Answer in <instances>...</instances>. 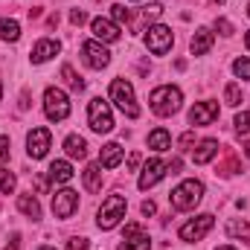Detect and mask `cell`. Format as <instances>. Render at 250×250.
<instances>
[{"label": "cell", "instance_id": "cell-18", "mask_svg": "<svg viewBox=\"0 0 250 250\" xmlns=\"http://www.w3.org/2000/svg\"><path fill=\"white\" fill-rule=\"evenodd\" d=\"M189 50L195 53V56H207L209 50H212V32L209 29H195V35H192V41H189Z\"/></svg>", "mask_w": 250, "mask_h": 250}, {"label": "cell", "instance_id": "cell-35", "mask_svg": "<svg viewBox=\"0 0 250 250\" xmlns=\"http://www.w3.org/2000/svg\"><path fill=\"white\" fill-rule=\"evenodd\" d=\"M9 146H12V143H9V137H0V163H6V160H9V151H12Z\"/></svg>", "mask_w": 250, "mask_h": 250}, {"label": "cell", "instance_id": "cell-19", "mask_svg": "<svg viewBox=\"0 0 250 250\" xmlns=\"http://www.w3.org/2000/svg\"><path fill=\"white\" fill-rule=\"evenodd\" d=\"M215 154H218V140H201L198 148L192 151V160H195L198 166H204V163H209Z\"/></svg>", "mask_w": 250, "mask_h": 250}, {"label": "cell", "instance_id": "cell-31", "mask_svg": "<svg viewBox=\"0 0 250 250\" xmlns=\"http://www.w3.org/2000/svg\"><path fill=\"white\" fill-rule=\"evenodd\" d=\"M233 73H236L239 79H248L250 82V59H236V62H233Z\"/></svg>", "mask_w": 250, "mask_h": 250}, {"label": "cell", "instance_id": "cell-14", "mask_svg": "<svg viewBox=\"0 0 250 250\" xmlns=\"http://www.w3.org/2000/svg\"><path fill=\"white\" fill-rule=\"evenodd\" d=\"M90 29H93V38H96V41H105V44L120 41V23H114V21H108V18H93Z\"/></svg>", "mask_w": 250, "mask_h": 250}, {"label": "cell", "instance_id": "cell-43", "mask_svg": "<svg viewBox=\"0 0 250 250\" xmlns=\"http://www.w3.org/2000/svg\"><path fill=\"white\" fill-rule=\"evenodd\" d=\"M218 250H236V248H230V245H224V248H218Z\"/></svg>", "mask_w": 250, "mask_h": 250}, {"label": "cell", "instance_id": "cell-2", "mask_svg": "<svg viewBox=\"0 0 250 250\" xmlns=\"http://www.w3.org/2000/svg\"><path fill=\"white\" fill-rule=\"evenodd\" d=\"M201 198H204V184L195 181V178L178 184V187L172 189V195H169V201H172L175 209H195L201 204Z\"/></svg>", "mask_w": 250, "mask_h": 250}, {"label": "cell", "instance_id": "cell-11", "mask_svg": "<svg viewBox=\"0 0 250 250\" xmlns=\"http://www.w3.org/2000/svg\"><path fill=\"white\" fill-rule=\"evenodd\" d=\"M212 224H215L212 215H198V218H192V221H187V224L181 227V239H184V242H201V239L212 230Z\"/></svg>", "mask_w": 250, "mask_h": 250}, {"label": "cell", "instance_id": "cell-9", "mask_svg": "<svg viewBox=\"0 0 250 250\" xmlns=\"http://www.w3.org/2000/svg\"><path fill=\"white\" fill-rule=\"evenodd\" d=\"M169 172V166L160 160V157H154V160H148L146 166H143V175H140V181H137V187L143 189V192H148L151 187H157L160 181H163V175Z\"/></svg>", "mask_w": 250, "mask_h": 250}, {"label": "cell", "instance_id": "cell-24", "mask_svg": "<svg viewBox=\"0 0 250 250\" xmlns=\"http://www.w3.org/2000/svg\"><path fill=\"white\" fill-rule=\"evenodd\" d=\"M82 178H84V189L87 192H99L102 189V166L99 163H90Z\"/></svg>", "mask_w": 250, "mask_h": 250}, {"label": "cell", "instance_id": "cell-21", "mask_svg": "<svg viewBox=\"0 0 250 250\" xmlns=\"http://www.w3.org/2000/svg\"><path fill=\"white\" fill-rule=\"evenodd\" d=\"M18 209H21L26 218H32V221H38V218H41V204H38V198H35L32 192L18 198Z\"/></svg>", "mask_w": 250, "mask_h": 250}, {"label": "cell", "instance_id": "cell-20", "mask_svg": "<svg viewBox=\"0 0 250 250\" xmlns=\"http://www.w3.org/2000/svg\"><path fill=\"white\" fill-rule=\"evenodd\" d=\"M64 151H67V157H73V160H84V157H87V143H84L79 134H70V137L64 140Z\"/></svg>", "mask_w": 250, "mask_h": 250}, {"label": "cell", "instance_id": "cell-28", "mask_svg": "<svg viewBox=\"0 0 250 250\" xmlns=\"http://www.w3.org/2000/svg\"><path fill=\"white\" fill-rule=\"evenodd\" d=\"M236 134H239V137H242V140H248L250 137V111H242V114H239V117H236Z\"/></svg>", "mask_w": 250, "mask_h": 250}, {"label": "cell", "instance_id": "cell-42", "mask_svg": "<svg viewBox=\"0 0 250 250\" xmlns=\"http://www.w3.org/2000/svg\"><path fill=\"white\" fill-rule=\"evenodd\" d=\"M245 44H248V50H250V32H248V35H245Z\"/></svg>", "mask_w": 250, "mask_h": 250}, {"label": "cell", "instance_id": "cell-46", "mask_svg": "<svg viewBox=\"0 0 250 250\" xmlns=\"http://www.w3.org/2000/svg\"><path fill=\"white\" fill-rule=\"evenodd\" d=\"M245 154H248V157H250V146H248V148H245Z\"/></svg>", "mask_w": 250, "mask_h": 250}, {"label": "cell", "instance_id": "cell-4", "mask_svg": "<svg viewBox=\"0 0 250 250\" xmlns=\"http://www.w3.org/2000/svg\"><path fill=\"white\" fill-rule=\"evenodd\" d=\"M125 198L123 195H108L105 201H102V207H99V215H96V224L102 227V230H114L120 221L125 218Z\"/></svg>", "mask_w": 250, "mask_h": 250}, {"label": "cell", "instance_id": "cell-12", "mask_svg": "<svg viewBox=\"0 0 250 250\" xmlns=\"http://www.w3.org/2000/svg\"><path fill=\"white\" fill-rule=\"evenodd\" d=\"M82 56H84V64L93 67V70H102L111 64V53L102 47V41H84L82 44Z\"/></svg>", "mask_w": 250, "mask_h": 250}, {"label": "cell", "instance_id": "cell-29", "mask_svg": "<svg viewBox=\"0 0 250 250\" xmlns=\"http://www.w3.org/2000/svg\"><path fill=\"white\" fill-rule=\"evenodd\" d=\"M15 187H18V178L9 169H0V192L9 195V192H15Z\"/></svg>", "mask_w": 250, "mask_h": 250}, {"label": "cell", "instance_id": "cell-16", "mask_svg": "<svg viewBox=\"0 0 250 250\" xmlns=\"http://www.w3.org/2000/svg\"><path fill=\"white\" fill-rule=\"evenodd\" d=\"M59 53H62V44H59V41H53V38H41V41L32 47V64L50 62V59L59 56Z\"/></svg>", "mask_w": 250, "mask_h": 250}, {"label": "cell", "instance_id": "cell-34", "mask_svg": "<svg viewBox=\"0 0 250 250\" xmlns=\"http://www.w3.org/2000/svg\"><path fill=\"white\" fill-rule=\"evenodd\" d=\"M215 29H218L221 35H233V23H230V21H224V18H218V21H215Z\"/></svg>", "mask_w": 250, "mask_h": 250}, {"label": "cell", "instance_id": "cell-26", "mask_svg": "<svg viewBox=\"0 0 250 250\" xmlns=\"http://www.w3.org/2000/svg\"><path fill=\"white\" fill-rule=\"evenodd\" d=\"M62 76H64V82H67L73 90H79V93L84 90V82H82V76H76V70H73L70 64H64V67H62Z\"/></svg>", "mask_w": 250, "mask_h": 250}, {"label": "cell", "instance_id": "cell-22", "mask_svg": "<svg viewBox=\"0 0 250 250\" xmlns=\"http://www.w3.org/2000/svg\"><path fill=\"white\" fill-rule=\"evenodd\" d=\"M47 175H50L53 184H70V181H73V166H70L67 160H56Z\"/></svg>", "mask_w": 250, "mask_h": 250}, {"label": "cell", "instance_id": "cell-39", "mask_svg": "<svg viewBox=\"0 0 250 250\" xmlns=\"http://www.w3.org/2000/svg\"><path fill=\"white\" fill-rule=\"evenodd\" d=\"M18 242H21V236H12V242H9V245H6L3 250H18V248H21Z\"/></svg>", "mask_w": 250, "mask_h": 250}, {"label": "cell", "instance_id": "cell-47", "mask_svg": "<svg viewBox=\"0 0 250 250\" xmlns=\"http://www.w3.org/2000/svg\"><path fill=\"white\" fill-rule=\"evenodd\" d=\"M0 96H3V84H0Z\"/></svg>", "mask_w": 250, "mask_h": 250}, {"label": "cell", "instance_id": "cell-25", "mask_svg": "<svg viewBox=\"0 0 250 250\" xmlns=\"http://www.w3.org/2000/svg\"><path fill=\"white\" fill-rule=\"evenodd\" d=\"M0 38H3V41H18V38H21V26H18V21L0 18Z\"/></svg>", "mask_w": 250, "mask_h": 250}, {"label": "cell", "instance_id": "cell-10", "mask_svg": "<svg viewBox=\"0 0 250 250\" xmlns=\"http://www.w3.org/2000/svg\"><path fill=\"white\" fill-rule=\"evenodd\" d=\"M79 209V192L73 189H59L53 195V212L56 218H73V212Z\"/></svg>", "mask_w": 250, "mask_h": 250}, {"label": "cell", "instance_id": "cell-32", "mask_svg": "<svg viewBox=\"0 0 250 250\" xmlns=\"http://www.w3.org/2000/svg\"><path fill=\"white\" fill-rule=\"evenodd\" d=\"M111 15H114V23H123V21H128V18H131V12L125 9L123 3H117V6H111Z\"/></svg>", "mask_w": 250, "mask_h": 250}, {"label": "cell", "instance_id": "cell-6", "mask_svg": "<svg viewBox=\"0 0 250 250\" xmlns=\"http://www.w3.org/2000/svg\"><path fill=\"white\" fill-rule=\"evenodd\" d=\"M87 123H90V128H93L96 134H108V131L114 128L111 105H108V102H105L102 96L90 99V105H87Z\"/></svg>", "mask_w": 250, "mask_h": 250}, {"label": "cell", "instance_id": "cell-36", "mask_svg": "<svg viewBox=\"0 0 250 250\" xmlns=\"http://www.w3.org/2000/svg\"><path fill=\"white\" fill-rule=\"evenodd\" d=\"M70 21H73V23H76V26H82V23H84V21H87V15H84V12H82V9H73V12H70Z\"/></svg>", "mask_w": 250, "mask_h": 250}, {"label": "cell", "instance_id": "cell-37", "mask_svg": "<svg viewBox=\"0 0 250 250\" xmlns=\"http://www.w3.org/2000/svg\"><path fill=\"white\" fill-rule=\"evenodd\" d=\"M163 12V6L160 3H151V6H146V18H157Z\"/></svg>", "mask_w": 250, "mask_h": 250}, {"label": "cell", "instance_id": "cell-33", "mask_svg": "<svg viewBox=\"0 0 250 250\" xmlns=\"http://www.w3.org/2000/svg\"><path fill=\"white\" fill-rule=\"evenodd\" d=\"M87 248H90V242L87 239H79V236L67 242V250H87Z\"/></svg>", "mask_w": 250, "mask_h": 250}, {"label": "cell", "instance_id": "cell-17", "mask_svg": "<svg viewBox=\"0 0 250 250\" xmlns=\"http://www.w3.org/2000/svg\"><path fill=\"white\" fill-rule=\"evenodd\" d=\"M123 163V146L120 143H108V146H102V151H99V166H105V169H117Z\"/></svg>", "mask_w": 250, "mask_h": 250}, {"label": "cell", "instance_id": "cell-7", "mask_svg": "<svg viewBox=\"0 0 250 250\" xmlns=\"http://www.w3.org/2000/svg\"><path fill=\"white\" fill-rule=\"evenodd\" d=\"M172 44H175V35H172L169 26L154 23V26L146 29V47H148L154 56H166V53L172 50Z\"/></svg>", "mask_w": 250, "mask_h": 250}, {"label": "cell", "instance_id": "cell-1", "mask_svg": "<svg viewBox=\"0 0 250 250\" xmlns=\"http://www.w3.org/2000/svg\"><path fill=\"white\" fill-rule=\"evenodd\" d=\"M181 102H184V93L175 84H163V87L151 90V96H148V105L157 117H175L181 111Z\"/></svg>", "mask_w": 250, "mask_h": 250}, {"label": "cell", "instance_id": "cell-44", "mask_svg": "<svg viewBox=\"0 0 250 250\" xmlns=\"http://www.w3.org/2000/svg\"><path fill=\"white\" fill-rule=\"evenodd\" d=\"M38 250H56V248H50V245H44V248H38Z\"/></svg>", "mask_w": 250, "mask_h": 250}, {"label": "cell", "instance_id": "cell-27", "mask_svg": "<svg viewBox=\"0 0 250 250\" xmlns=\"http://www.w3.org/2000/svg\"><path fill=\"white\" fill-rule=\"evenodd\" d=\"M224 102H227V105H233V108H236V105H242V87H239L236 82H230V84L224 87Z\"/></svg>", "mask_w": 250, "mask_h": 250}, {"label": "cell", "instance_id": "cell-48", "mask_svg": "<svg viewBox=\"0 0 250 250\" xmlns=\"http://www.w3.org/2000/svg\"><path fill=\"white\" fill-rule=\"evenodd\" d=\"M248 15H250V6H248Z\"/></svg>", "mask_w": 250, "mask_h": 250}, {"label": "cell", "instance_id": "cell-41", "mask_svg": "<svg viewBox=\"0 0 250 250\" xmlns=\"http://www.w3.org/2000/svg\"><path fill=\"white\" fill-rule=\"evenodd\" d=\"M192 140H195V137H192V131H189V134H184V137H181V146L187 148V146H192Z\"/></svg>", "mask_w": 250, "mask_h": 250}, {"label": "cell", "instance_id": "cell-15", "mask_svg": "<svg viewBox=\"0 0 250 250\" xmlns=\"http://www.w3.org/2000/svg\"><path fill=\"white\" fill-rule=\"evenodd\" d=\"M117 250H151V242H148V236H146L137 224H128V227H125L123 245Z\"/></svg>", "mask_w": 250, "mask_h": 250}, {"label": "cell", "instance_id": "cell-45", "mask_svg": "<svg viewBox=\"0 0 250 250\" xmlns=\"http://www.w3.org/2000/svg\"><path fill=\"white\" fill-rule=\"evenodd\" d=\"M209 3H218V6H221V3H224V0H209Z\"/></svg>", "mask_w": 250, "mask_h": 250}, {"label": "cell", "instance_id": "cell-40", "mask_svg": "<svg viewBox=\"0 0 250 250\" xmlns=\"http://www.w3.org/2000/svg\"><path fill=\"white\" fill-rule=\"evenodd\" d=\"M137 166H140V154H131L128 157V169H137Z\"/></svg>", "mask_w": 250, "mask_h": 250}, {"label": "cell", "instance_id": "cell-23", "mask_svg": "<svg viewBox=\"0 0 250 250\" xmlns=\"http://www.w3.org/2000/svg\"><path fill=\"white\" fill-rule=\"evenodd\" d=\"M148 148H154V151H169V148H172L169 131H166V128H154V131L148 134Z\"/></svg>", "mask_w": 250, "mask_h": 250}, {"label": "cell", "instance_id": "cell-13", "mask_svg": "<svg viewBox=\"0 0 250 250\" xmlns=\"http://www.w3.org/2000/svg\"><path fill=\"white\" fill-rule=\"evenodd\" d=\"M218 120V102H212V99H207V102H195V108L189 111V123L195 125H209Z\"/></svg>", "mask_w": 250, "mask_h": 250}, {"label": "cell", "instance_id": "cell-38", "mask_svg": "<svg viewBox=\"0 0 250 250\" xmlns=\"http://www.w3.org/2000/svg\"><path fill=\"white\" fill-rule=\"evenodd\" d=\"M140 209H143V215H154V212H157L154 201H143V207H140Z\"/></svg>", "mask_w": 250, "mask_h": 250}, {"label": "cell", "instance_id": "cell-30", "mask_svg": "<svg viewBox=\"0 0 250 250\" xmlns=\"http://www.w3.org/2000/svg\"><path fill=\"white\" fill-rule=\"evenodd\" d=\"M227 236H245L250 242V224L248 221H230L227 224Z\"/></svg>", "mask_w": 250, "mask_h": 250}, {"label": "cell", "instance_id": "cell-8", "mask_svg": "<svg viewBox=\"0 0 250 250\" xmlns=\"http://www.w3.org/2000/svg\"><path fill=\"white\" fill-rule=\"evenodd\" d=\"M50 143H53V134H50L47 128H32V131L26 134V151H29V157H32V160L47 157Z\"/></svg>", "mask_w": 250, "mask_h": 250}, {"label": "cell", "instance_id": "cell-3", "mask_svg": "<svg viewBox=\"0 0 250 250\" xmlns=\"http://www.w3.org/2000/svg\"><path fill=\"white\" fill-rule=\"evenodd\" d=\"M111 102L123 111L128 120L140 117V108H137V99H134V87H131L128 79H114L111 82Z\"/></svg>", "mask_w": 250, "mask_h": 250}, {"label": "cell", "instance_id": "cell-5", "mask_svg": "<svg viewBox=\"0 0 250 250\" xmlns=\"http://www.w3.org/2000/svg\"><path fill=\"white\" fill-rule=\"evenodd\" d=\"M44 114L53 123H62L70 117V99L62 87H47L44 90Z\"/></svg>", "mask_w": 250, "mask_h": 250}]
</instances>
